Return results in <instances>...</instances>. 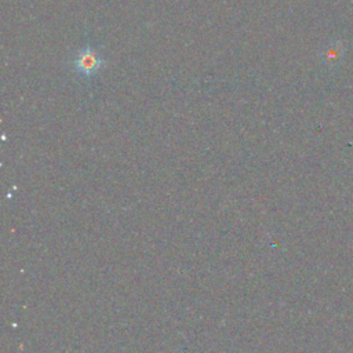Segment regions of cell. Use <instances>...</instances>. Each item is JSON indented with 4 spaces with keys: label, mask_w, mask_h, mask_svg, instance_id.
<instances>
[{
    "label": "cell",
    "mask_w": 353,
    "mask_h": 353,
    "mask_svg": "<svg viewBox=\"0 0 353 353\" xmlns=\"http://www.w3.org/2000/svg\"><path fill=\"white\" fill-rule=\"evenodd\" d=\"M73 65L79 74L91 77L95 76L103 66V59L92 47H84L77 52Z\"/></svg>",
    "instance_id": "6da1fadb"
},
{
    "label": "cell",
    "mask_w": 353,
    "mask_h": 353,
    "mask_svg": "<svg viewBox=\"0 0 353 353\" xmlns=\"http://www.w3.org/2000/svg\"><path fill=\"white\" fill-rule=\"evenodd\" d=\"M346 47L341 40H331L330 43H327L323 47V51L320 54L321 62L327 66V68H332L335 69L341 61L343 59Z\"/></svg>",
    "instance_id": "7a4b0ae2"
}]
</instances>
